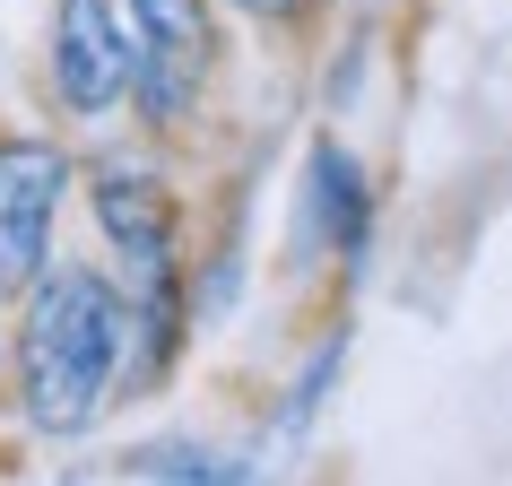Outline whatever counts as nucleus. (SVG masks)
I'll return each mask as SVG.
<instances>
[{"mask_svg": "<svg viewBox=\"0 0 512 486\" xmlns=\"http://www.w3.org/2000/svg\"><path fill=\"white\" fill-rule=\"evenodd\" d=\"M122 330H131V313L96 270H61L35 287L18 365H27V417L44 434H79L105 408V382L122 365Z\"/></svg>", "mask_w": 512, "mask_h": 486, "instance_id": "obj_1", "label": "nucleus"}, {"mask_svg": "<svg viewBox=\"0 0 512 486\" xmlns=\"http://www.w3.org/2000/svg\"><path fill=\"white\" fill-rule=\"evenodd\" d=\"M131 18H139V87L174 122L209 70V9L200 0H131Z\"/></svg>", "mask_w": 512, "mask_h": 486, "instance_id": "obj_2", "label": "nucleus"}, {"mask_svg": "<svg viewBox=\"0 0 512 486\" xmlns=\"http://www.w3.org/2000/svg\"><path fill=\"white\" fill-rule=\"evenodd\" d=\"M53 79L79 113H105L122 87L139 79V44H122L105 0H61V44H53Z\"/></svg>", "mask_w": 512, "mask_h": 486, "instance_id": "obj_3", "label": "nucleus"}, {"mask_svg": "<svg viewBox=\"0 0 512 486\" xmlns=\"http://www.w3.org/2000/svg\"><path fill=\"white\" fill-rule=\"evenodd\" d=\"M53 209H61V157L53 148H9L0 157V287L35 278Z\"/></svg>", "mask_w": 512, "mask_h": 486, "instance_id": "obj_4", "label": "nucleus"}, {"mask_svg": "<svg viewBox=\"0 0 512 486\" xmlns=\"http://www.w3.org/2000/svg\"><path fill=\"white\" fill-rule=\"evenodd\" d=\"M96 209H105V235L122 243V252H139V270H165V200H157V183L105 174V183H96Z\"/></svg>", "mask_w": 512, "mask_h": 486, "instance_id": "obj_5", "label": "nucleus"}, {"mask_svg": "<svg viewBox=\"0 0 512 486\" xmlns=\"http://www.w3.org/2000/svg\"><path fill=\"white\" fill-rule=\"evenodd\" d=\"M131 469H139V478H226L217 460H191V452H139Z\"/></svg>", "mask_w": 512, "mask_h": 486, "instance_id": "obj_6", "label": "nucleus"}, {"mask_svg": "<svg viewBox=\"0 0 512 486\" xmlns=\"http://www.w3.org/2000/svg\"><path fill=\"white\" fill-rule=\"evenodd\" d=\"M243 9H261V18H287V9H304V0H243Z\"/></svg>", "mask_w": 512, "mask_h": 486, "instance_id": "obj_7", "label": "nucleus"}]
</instances>
